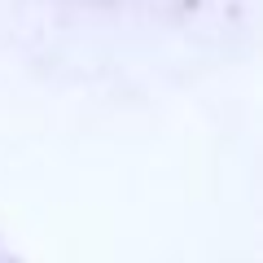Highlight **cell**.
<instances>
[{"label": "cell", "instance_id": "1", "mask_svg": "<svg viewBox=\"0 0 263 263\" xmlns=\"http://www.w3.org/2000/svg\"><path fill=\"white\" fill-rule=\"evenodd\" d=\"M0 263H9V259H5V254H0Z\"/></svg>", "mask_w": 263, "mask_h": 263}]
</instances>
